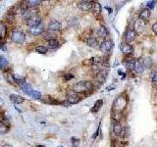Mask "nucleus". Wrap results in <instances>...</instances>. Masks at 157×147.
Listing matches in <instances>:
<instances>
[{"instance_id":"obj_29","label":"nucleus","mask_w":157,"mask_h":147,"mask_svg":"<svg viewBox=\"0 0 157 147\" xmlns=\"http://www.w3.org/2000/svg\"><path fill=\"white\" fill-rule=\"evenodd\" d=\"M36 51L39 54H45L48 51V48L46 46H43V45H39L36 47Z\"/></svg>"},{"instance_id":"obj_21","label":"nucleus","mask_w":157,"mask_h":147,"mask_svg":"<svg viewBox=\"0 0 157 147\" xmlns=\"http://www.w3.org/2000/svg\"><path fill=\"white\" fill-rule=\"evenodd\" d=\"M135 64H136V60L134 58H127L125 60V66L127 67V69L129 70H134L135 69Z\"/></svg>"},{"instance_id":"obj_8","label":"nucleus","mask_w":157,"mask_h":147,"mask_svg":"<svg viewBox=\"0 0 157 147\" xmlns=\"http://www.w3.org/2000/svg\"><path fill=\"white\" fill-rule=\"evenodd\" d=\"M81 100H82V98L77 93H69L67 95V102H68V104H77Z\"/></svg>"},{"instance_id":"obj_46","label":"nucleus","mask_w":157,"mask_h":147,"mask_svg":"<svg viewBox=\"0 0 157 147\" xmlns=\"http://www.w3.org/2000/svg\"><path fill=\"white\" fill-rule=\"evenodd\" d=\"M57 147H64V146H62V145H59V146H57Z\"/></svg>"},{"instance_id":"obj_19","label":"nucleus","mask_w":157,"mask_h":147,"mask_svg":"<svg viewBox=\"0 0 157 147\" xmlns=\"http://www.w3.org/2000/svg\"><path fill=\"white\" fill-rule=\"evenodd\" d=\"M9 98L10 100L12 101V102H14L15 104H21L25 101V98H23L22 96L17 95V94H11Z\"/></svg>"},{"instance_id":"obj_42","label":"nucleus","mask_w":157,"mask_h":147,"mask_svg":"<svg viewBox=\"0 0 157 147\" xmlns=\"http://www.w3.org/2000/svg\"><path fill=\"white\" fill-rule=\"evenodd\" d=\"M106 10H108V11H109L110 14H111V13H112V9H111L110 7H106Z\"/></svg>"},{"instance_id":"obj_12","label":"nucleus","mask_w":157,"mask_h":147,"mask_svg":"<svg viewBox=\"0 0 157 147\" xmlns=\"http://www.w3.org/2000/svg\"><path fill=\"white\" fill-rule=\"evenodd\" d=\"M29 33L32 34V36H39L43 33V26L42 25L36 26H32L29 29Z\"/></svg>"},{"instance_id":"obj_27","label":"nucleus","mask_w":157,"mask_h":147,"mask_svg":"<svg viewBox=\"0 0 157 147\" xmlns=\"http://www.w3.org/2000/svg\"><path fill=\"white\" fill-rule=\"evenodd\" d=\"M91 11H93L95 15L100 14V12H101V5H100L98 2H93V6Z\"/></svg>"},{"instance_id":"obj_7","label":"nucleus","mask_w":157,"mask_h":147,"mask_svg":"<svg viewBox=\"0 0 157 147\" xmlns=\"http://www.w3.org/2000/svg\"><path fill=\"white\" fill-rule=\"evenodd\" d=\"M93 6V1H81L80 3H78V8H80V9L83 12L91 11Z\"/></svg>"},{"instance_id":"obj_11","label":"nucleus","mask_w":157,"mask_h":147,"mask_svg":"<svg viewBox=\"0 0 157 147\" xmlns=\"http://www.w3.org/2000/svg\"><path fill=\"white\" fill-rule=\"evenodd\" d=\"M120 50L124 55H129L132 52V46L131 44L124 42V43H122L120 45Z\"/></svg>"},{"instance_id":"obj_40","label":"nucleus","mask_w":157,"mask_h":147,"mask_svg":"<svg viewBox=\"0 0 157 147\" xmlns=\"http://www.w3.org/2000/svg\"><path fill=\"white\" fill-rule=\"evenodd\" d=\"M99 132H100V125H99V127H97V130H96V132H95V133L93 135V138L94 139V138H96L97 137V135H98V133H99Z\"/></svg>"},{"instance_id":"obj_17","label":"nucleus","mask_w":157,"mask_h":147,"mask_svg":"<svg viewBox=\"0 0 157 147\" xmlns=\"http://www.w3.org/2000/svg\"><path fill=\"white\" fill-rule=\"evenodd\" d=\"M0 69L1 71H7L9 69V63H8L7 59L4 57V56H0Z\"/></svg>"},{"instance_id":"obj_35","label":"nucleus","mask_w":157,"mask_h":147,"mask_svg":"<svg viewBox=\"0 0 157 147\" xmlns=\"http://www.w3.org/2000/svg\"><path fill=\"white\" fill-rule=\"evenodd\" d=\"M146 7L147 9H154V7H155V1H147L146 2Z\"/></svg>"},{"instance_id":"obj_16","label":"nucleus","mask_w":157,"mask_h":147,"mask_svg":"<svg viewBox=\"0 0 157 147\" xmlns=\"http://www.w3.org/2000/svg\"><path fill=\"white\" fill-rule=\"evenodd\" d=\"M20 87H21L22 91H23L26 95H28V96H31L32 90H34V89H32V87L31 86V84H27V82H25V84H21Z\"/></svg>"},{"instance_id":"obj_14","label":"nucleus","mask_w":157,"mask_h":147,"mask_svg":"<svg viewBox=\"0 0 157 147\" xmlns=\"http://www.w3.org/2000/svg\"><path fill=\"white\" fill-rule=\"evenodd\" d=\"M61 23L58 22V21H51V22L48 24V31H59V29H61Z\"/></svg>"},{"instance_id":"obj_23","label":"nucleus","mask_w":157,"mask_h":147,"mask_svg":"<svg viewBox=\"0 0 157 147\" xmlns=\"http://www.w3.org/2000/svg\"><path fill=\"white\" fill-rule=\"evenodd\" d=\"M102 105H103V100L102 99H99V100H97L95 103H94V105H93V107L91 108V112L93 113H97L100 109H101V107H102Z\"/></svg>"},{"instance_id":"obj_45","label":"nucleus","mask_w":157,"mask_h":147,"mask_svg":"<svg viewBox=\"0 0 157 147\" xmlns=\"http://www.w3.org/2000/svg\"><path fill=\"white\" fill-rule=\"evenodd\" d=\"M36 147H45L44 145H37Z\"/></svg>"},{"instance_id":"obj_22","label":"nucleus","mask_w":157,"mask_h":147,"mask_svg":"<svg viewBox=\"0 0 157 147\" xmlns=\"http://www.w3.org/2000/svg\"><path fill=\"white\" fill-rule=\"evenodd\" d=\"M135 71L137 74H142L144 71V67L142 65V62H140L139 60H136V64H135Z\"/></svg>"},{"instance_id":"obj_25","label":"nucleus","mask_w":157,"mask_h":147,"mask_svg":"<svg viewBox=\"0 0 157 147\" xmlns=\"http://www.w3.org/2000/svg\"><path fill=\"white\" fill-rule=\"evenodd\" d=\"M86 44L90 47H96L97 45H98V40H97V38H95V37L89 36L88 38L86 39Z\"/></svg>"},{"instance_id":"obj_24","label":"nucleus","mask_w":157,"mask_h":147,"mask_svg":"<svg viewBox=\"0 0 157 147\" xmlns=\"http://www.w3.org/2000/svg\"><path fill=\"white\" fill-rule=\"evenodd\" d=\"M97 34H98L99 37H102V38H105L108 34V31L107 29L105 28L104 26H100L98 29H97Z\"/></svg>"},{"instance_id":"obj_18","label":"nucleus","mask_w":157,"mask_h":147,"mask_svg":"<svg viewBox=\"0 0 157 147\" xmlns=\"http://www.w3.org/2000/svg\"><path fill=\"white\" fill-rule=\"evenodd\" d=\"M95 79H96L97 84H98L99 85L103 84L105 82V81H106V73H105V72H98Z\"/></svg>"},{"instance_id":"obj_13","label":"nucleus","mask_w":157,"mask_h":147,"mask_svg":"<svg viewBox=\"0 0 157 147\" xmlns=\"http://www.w3.org/2000/svg\"><path fill=\"white\" fill-rule=\"evenodd\" d=\"M41 100H42L44 103L51 104V105H58V104H62V105H65L64 102H60V101L56 100L55 98L51 97V96H45V97L41 98Z\"/></svg>"},{"instance_id":"obj_2","label":"nucleus","mask_w":157,"mask_h":147,"mask_svg":"<svg viewBox=\"0 0 157 147\" xmlns=\"http://www.w3.org/2000/svg\"><path fill=\"white\" fill-rule=\"evenodd\" d=\"M127 103H128V99L127 98L124 97L123 95L119 96L117 99L114 101V103H113V110H115V112L121 113L126 108Z\"/></svg>"},{"instance_id":"obj_20","label":"nucleus","mask_w":157,"mask_h":147,"mask_svg":"<svg viewBox=\"0 0 157 147\" xmlns=\"http://www.w3.org/2000/svg\"><path fill=\"white\" fill-rule=\"evenodd\" d=\"M10 129L9 123L6 121H0V133H6Z\"/></svg>"},{"instance_id":"obj_10","label":"nucleus","mask_w":157,"mask_h":147,"mask_svg":"<svg viewBox=\"0 0 157 147\" xmlns=\"http://www.w3.org/2000/svg\"><path fill=\"white\" fill-rule=\"evenodd\" d=\"M150 15H151L150 10L147 9V8H145V9H142V11L139 12V18L140 21H142V22H146V21H148V19L150 18Z\"/></svg>"},{"instance_id":"obj_3","label":"nucleus","mask_w":157,"mask_h":147,"mask_svg":"<svg viewBox=\"0 0 157 147\" xmlns=\"http://www.w3.org/2000/svg\"><path fill=\"white\" fill-rule=\"evenodd\" d=\"M12 40L15 42V43H24L26 40V36L25 33H23L20 29H16L12 33V36H11Z\"/></svg>"},{"instance_id":"obj_44","label":"nucleus","mask_w":157,"mask_h":147,"mask_svg":"<svg viewBox=\"0 0 157 147\" xmlns=\"http://www.w3.org/2000/svg\"><path fill=\"white\" fill-rule=\"evenodd\" d=\"M2 105H3V101H2V99L0 98V107H1Z\"/></svg>"},{"instance_id":"obj_33","label":"nucleus","mask_w":157,"mask_h":147,"mask_svg":"<svg viewBox=\"0 0 157 147\" xmlns=\"http://www.w3.org/2000/svg\"><path fill=\"white\" fill-rule=\"evenodd\" d=\"M31 97L32 99H40V98H41V93H40L39 90H32Z\"/></svg>"},{"instance_id":"obj_37","label":"nucleus","mask_w":157,"mask_h":147,"mask_svg":"<svg viewBox=\"0 0 157 147\" xmlns=\"http://www.w3.org/2000/svg\"><path fill=\"white\" fill-rule=\"evenodd\" d=\"M73 77H74V75H72V74H66V75H64L65 81H70V79H72Z\"/></svg>"},{"instance_id":"obj_43","label":"nucleus","mask_w":157,"mask_h":147,"mask_svg":"<svg viewBox=\"0 0 157 147\" xmlns=\"http://www.w3.org/2000/svg\"><path fill=\"white\" fill-rule=\"evenodd\" d=\"M2 147H12V145H10V144H4Z\"/></svg>"},{"instance_id":"obj_34","label":"nucleus","mask_w":157,"mask_h":147,"mask_svg":"<svg viewBox=\"0 0 157 147\" xmlns=\"http://www.w3.org/2000/svg\"><path fill=\"white\" fill-rule=\"evenodd\" d=\"M71 142H72L73 147H78V146H80V138H78V137H72Z\"/></svg>"},{"instance_id":"obj_1","label":"nucleus","mask_w":157,"mask_h":147,"mask_svg":"<svg viewBox=\"0 0 157 147\" xmlns=\"http://www.w3.org/2000/svg\"><path fill=\"white\" fill-rule=\"evenodd\" d=\"M93 82L89 81H82L76 82V84L73 85V90L75 91V93H83L86 91H89L93 88Z\"/></svg>"},{"instance_id":"obj_41","label":"nucleus","mask_w":157,"mask_h":147,"mask_svg":"<svg viewBox=\"0 0 157 147\" xmlns=\"http://www.w3.org/2000/svg\"><path fill=\"white\" fill-rule=\"evenodd\" d=\"M118 74L120 75V76H123V75H124V73L122 72V70H118Z\"/></svg>"},{"instance_id":"obj_6","label":"nucleus","mask_w":157,"mask_h":147,"mask_svg":"<svg viewBox=\"0 0 157 147\" xmlns=\"http://www.w3.org/2000/svg\"><path fill=\"white\" fill-rule=\"evenodd\" d=\"M137 38V33L134 29H128L125 33V41L126 43H131Z\"/></svg>"},{"instance_id":"obj_30","label":"nucleus","mask_w":157,"mask_h":147,"mask_svg":"<svg viewBox=\"0 0 157 147\" xmlns=\"http://www.w3.org/2000/svg\"><path fill=\"white\" fill-rule=\"evenodd\" d=\"M6 34H7V28L4 24H1V29H0V37L1 38H5L6 37Z\"/></svg>"},{"instance_id":"obj_26","label":"nucleus","mask_w":157,"mask_h":147,"mask_svg":"<svg viewBox=\"0 0 157 147\" xmlns=\"http://www.w3.org/2000/svg\"><path fill=\"white\" fill-rule=\"evenodd\" d=\"M13 79H14V82H16V84H20V85L26 82V77L17 76V75H13Z\"/></svg>"},{"instance_id":"obj_28","label":"nucleus","mask_w":157,"mask_h":147,"mask_svg":"<svg viewBox=\"0 0 157 147\" xmlns=\"http://www.w3.org/2000/svg\"><path fill=\"white\" fill-rule=\"evenodd\" d=\"M58 47H59V42L56 40V39H53V40L48 41V48H49V49L54 50Z\"/></svg>"},{"instance_id":"obj_39","label":"nucleus","mask_w":157,"mask_h":147,"mask_svg":"<svg viewBox=\"0 0 157 147\" xmlns=\"http://www.w3.org/2000/svg\"><path fill=\"white\" fill-rule=\"evenodd\" d=\"M152 82H153L155 84H157V73H154V74L152 75Z\"/></svg>"},{"instance_id":"obj_15","label":"nucleus","mask_w":157,"mask_h":147,"mask_svg":"<svg viewBox=\"0 0 157 147\" xmlns=\"http://www.w3.org/2000/svg\"><path fill=\"white\" fill-rule=\"evenodd\" d=\"M27 25L32 26H39L41 25V18L39 16H36V17L29 19V21H27Z\"/></svg>"},{"instance_id":"obj_36","label":"nucleus","mask_w":157,"mask_h":147,"mask_svg":"<svg viewBox=\"0 0 157 147\" xmlns=\"http://www.w3.org/2000/svg\"><path fill=\"white\" fill-rule=\"evenodd\" d=\"M55 36H54V34H51V33H46L44 36V38L45 39H47L48 41L49 40H53V39H55Z\"/></svg>"},{"instance_id":"obj_4","label":"nucleus","mask_w":157,"mask_h":147,"mask_svg":"<svg viewBox=\"0 0 157 147\" xmlns=\"http://www.w3.org/2000/svg\"><path fill=\"white\" fill-rule=\"evenodd\" d=\"M37 10L34 9V8H26L25 10H23V12H22V16H23V19L24 20H27L29 21V19L36 17V16H37Z\"/></svg>"},{"instance_id":"obj_5","label":"nucleus","mask_w":157,"mask_h":147,"mask_svg":"<svg viewBox=\"0 0 157 147\" xmlns=\"http://www.w3.org/2000/svg\"><path fill=\"white\" fill-rule=\"evenodd\" d=\"M100 51L103 52V53H108L111 51V49L113 48V42L112 40H109V39H105L101 42L100 44Z\"/></svg>"},{"instance_id":"obj_31","label":"nucleus","mask_w":157,"mask_h":147,"mask_svg":"<svg viewBox=\"0 0 157 147\" xmlns=\"http://www.w3.org/2000/svg\"><path fill=\"white\" fill-rule=\"evenodd\" d=\"M142 65L144 68H151L152 67V60L150 58H144L143 59Z\"/></svg>"},{"instance_id":"obj_9","label":"nucleus","mask_w":157,"mask_h":147,"mask_svg":"<svg viewBox=\"0 0 157 147\" xmlns=\"http://www.w3.org/2000/svg\"><path fill=\"white\" fill-rule=\"evenodd\" d=\"M112 132L115 135L121 136L122 132H123V129H122V125L118 121H113V123H112Z\"/></svg>"},{"instance_id":"obj_32","label":"nucleus","mask_w":157,"mask_h":147,"mask_svg":"<svg viewBox=\"0 0 157 147\" xmlns=\"http://www.w3.org/2000/svg\"><path fill=\"white\" fill-rule=\"evenodd\" d=\"M26 3H28V5L31 8H34V6H37V5H40L42 3L41 1H39V0H29V1H27Z\"/></svg>"},{"instance_id":"obj_38","label":"nucleus","mask_w":157,"mask_h":147,"mask_svg":"<svg viewBox=\"0 0 157 147\" xmlns=\"http://www.w3.org/2000/svg\"><path fill=\"white\" fill-rule=\"evenodd\" d=\"M152 31L157 36V21L152 25Z\"/></svg>"}]
</instances>
